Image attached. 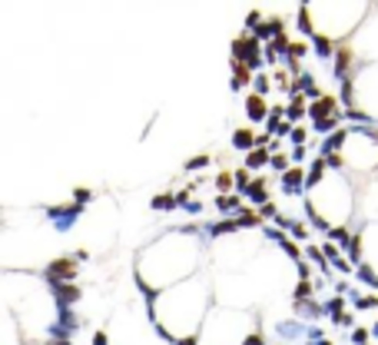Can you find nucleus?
<instances>
[{"label": "nucleus", "instance_id": "obj_18", "mask_svg": "<svg viewBox=\"0 0 378 345\" xmlns=\"http://www.w3.org/2000/svg\"><path fill=\"white\" fill-rule=\"evenodd\" d=\"M361 282H368V286H378L375 272H372V269H361Z\"/></svg>", "mask_w": 378, "mask_h": 345}, {"label": "nucleus", "instance_id": "obj_1", "mask_svg": "<svg viewBox=\"0 0 378 345\" xmlns=\"http://www.w3.org/2000/svg\"><path fill=\"white\" fill-rule=\"evenodd\" d=\"M312 120H315V126L319 130H332L335 126V96H319V103L312 106Z\"/></svg>", "mask_w": 378, "mask_h": 345}, {"label": "nucleus", "instance_id": "obj_19", "mask_svg": "<svg viewBox=\"0 0 378 345\" xmlns=\"http://www.w3.org/2000/svg\"><path fill=\"white\" fill-rule=\"evenodd\" d=\"M76 295H80V289H63V292H60V299H63V302H70V299H76Z\"/></svg>", "mask_w": 378, "mask_h": 345}, {"label": "nucleus", "instance_id": "obj_10", "mask_svg": "<svg viewBox=\"0 0 378 345\" xmlns=\"http://www.w3.org/2000/svg\"><path fill=\"white\" fill-rule=\"evenodd\" d=\"M249 196H252V199H265V179H256V183L249 186Z\"/></svg>", "mask_w": 378, "mask_h": 345}, {"label": "nucleus", "instance_id": "obj_23", "mask_svg": "<svg viewBox=\"0 0 378 345\" xmlns=\"http://www.w3.org/2000/svg\"><path fill=\"white\" fill-rule=\"evenodd\" d=\"M289 53H295V57H302V53H305V43H292V47H289Z\"/></svg>", "mask_w": 378, "mask_h": 345}, {"label": "nucleus", "instance_id": "obj_13", "mask_svg": "<svg viewBox=\"0 0 378 345\" xmlns=\"http://www.w3.org/2000/svg\"><path fill=\"white\" fill-rule=\"evenodd\" d=\"M322 172H325V159H315V163H312V172H309V183H315Z\"/></svg>", "mask_w": 378, "mask_h": 345}, {"label": "nucleus", "instance_id": "obj_4", "mask_svg": "<svg viewBox=\"0 0 378 345\" xmlns=\"http://www.w3.org/2000/svg\"><path fill=\"white\" fill-rule=\"evenodd\" d=\"M47 272L53 276V282H60V276H63V279H70V276H73V262H70V259H57Z\"/></svg>", "mask_w": 378, "mask_h": 345}, {"label": "nucleus", "instance_id": "obj_17", "mask_svg": "<svg viewBox=\"0 0 378 345\" xmlns=\"http://www.w3.org/2000/svg\"><path fill=\"white\" fill-rule=\"evenodd\" d=\"M249 170H239L236 172V183H239V186H242V190H249V186H252V183H249V176H246Z\"/></svg>", "mask_w": 378, "mask_h": 345}, {"label": "nucleus", "instance_id": "obj_3", "mask_svg": "<svg viewBox=\"0 0 378 345\" xmlns=\"http://www.w3.org/2000/svg\"><path fill=\"white\" fill-rule=\"evenodd\" d=\"M232 143H236V150H249V153H252V143L259 146V136H252L249 130H236V133H232Z\"/></svg>", "mask_w": 378, "mask_h": 345}, {"label": "nucleus", "instance_id": "obj_2", "mask_svg": "<svg viewBox=\"0 0 378 345\" xmlns=\"http://www.w3.org/2000/svg\"><path fill=\"white\" fill-rule=\"evenodd\" d=\"M256 47H259V40H256V37H249V34H242V37L232 43V53H236V60H242V57L259 60V57H256Z\"/></svg>", "mask_w": 378, "mask_h": 345}, {"label": "nucleus", "instance_id": "obj_11", "mask_svg": "<svg viewBox=\"0 0 378 345\" xmlns=\"http://www.w3.org/2000/svg\"><path fill=\"white\" fill-rule=\"evenodd\" d=\"M236 206H239V196H229V192L219 196V209H236Z\"/></svg>", "mask_w": 378, "mask_h": 345}, {"label": "nucleus", "instance_id": "obj_12", "mask_svg": "<svg viewBox=\"0 0 378 345\" xmlns=\"http://www.w3.org/2000/svg\"><path fill=\"white\" fill-rule=\"evenodd\" d=\"M232 179H236V176H232V172H219V176H216V186H219V190H229V186H232Z\"/></svg>", "mask_w": 378, "mask_h": 345}, {"label": "nucleus", "instance_id": "obj_27", "mask_svg": "<svg viewBox=\"0 0 378 345\" xmlns=\"http://www.w3.org/2000/svg\"><path fill=\"white\" fill-rule=\"evenodd\" d=\"M93 342H96V345H106V335H103V332H96V335H93Z\"/></svg>", "mask_w": 378, "mask_h": 345}, {"label": "nucleus", "instance_id": "obj_25", "mask_svg": "<svg viewBox=\"0 0 378 345\" xmlns=\"http://www.w3.org/2000/svg\"><path fill=\"white\" fill-rule=\"evenodd\" d=\"M90 199V190H76V203H86Z\"/></svg>", "mask_w": 378, "mask_h": 345}, {"label": "nucleus", "instance_id": "obj_6", "mask_svg": "<svg viewBox=\"0 0 378 345\" xmlns=\"http://www.w3.org/2000/svg\"><path fill=\"white\" fill-rule=\"evenodd\" d=\"M249 77H252V73H249V63L236 60V63H232V83H236V86H239V83H249Z\"/></svg>", "mask_w": 378, "mask_h": 345}, {"label": "nucleus", "instance_id": "obj_14", "mask_svg": "<svg viewBox=\"0 0 378 345\" xmlns=\"http://www.w3.org/2000/svg\"><path fill=\"white\" fill-rule=\"evenodd\" d=\"M345 70H348V50L339 47V77H345Z\"/></svg>", "mask_w": 378, "mask_h": 345}, {"label": "nucleus", "instance_id": "obj_20", "mask_svg": "<svg viewBox=\"0 0 378 345\" xmlns=\"http://www.w3.org/2000/svg\"><path fill=\"white\" fill-rule=\"evenodd\" d=\"M272 163H275L279 170H289V159H285V153H275V156H272Z\"/></svg>", "mask_w": 378, "mask_h": 345}, {"label": "nucleus", "instance_id": "obj_8", "mask_svg": "<svg viewBox=\"0 0 378 345\" xmlns=\"http://www.w3.org/2000/svg\"><path fill=\"white\" fill-rule=\"evenodd\" d=\"M265 159H269V153H265V146H256L252 153H249V170H256V166H265Z\"/></svg>", "mask_w": 378, "mask_h": 345}, {"label": "nucleus", "instance_id": "obj_5", "mask_svg": "<svg viewBox=\"0 0 378 345\" xmlns=\"http://www.w3.org/2000/svg\"><path fill=\"white\" fill-rule=\"evenodd\" d=\"M246 110H249V116L252 120H262L265 116V100H262V93H252L246 100Z\"/></svg>", "mask_w": 378, "mask_h": 345}, {"label": "nucleus", "instance_id": "obj_15", "mask_svg": "<svg viewBox=\"0 0 378 345\" xmlns=\"http://www.w3.org/2000/svg\"><path fill=\"white\" fill-rule=\"evenodd\" d=\"M289 113H292V116H302V113H305V100H302V96H295V100H292Z\"/></svg>", "mask_w": 378, "mask_h": 345}, {"label": "nucleus", "instance_id": "obj_26", "mask_svg": "<svg viewBox=\"0 0 378 345\" xmlns=\"http://www.w3.org/2000/svg\"><path fill=\"white\" fill-rule=\"evenodd\" d=\"M368 339V328H355V342H365Z\"/></svg>", "mask_w": 378, "mask_h": 345}, {"label": "nucleus", "instance_id": "obj_22", "mask_svg": "<svg viewBox=\"0 0 378 345\" xmlns=\"http://www.w3.org/2000/svg\"><path fill=\"white\" fill-rule=\"evenodd\" d=\"M259 216H275V206H272V203H262V209H259Z\"/></svg>", "mask_w": 378, "mask_h": 345}, {"label": "nucleus", "instance_id": "obj_21", "mask_svg": "<svg viewBox=\"0 0 378 345\" xmlns=\"http://www.w3.org/2000/svg\"><path fill=\"white\" fill-rule=\"evenodd\" d=\"M309 289H312V282H309V279H302V282H299V292H295V295L302 299V295H309Z\"/></svg>", "mask_w": 378, "mask_h": 345}, {"label": "nucleus", "instance_id": "obj_16", "mask_svg": "<svg viewBox=\"0 0 378 345\" xmlns=\"http://www.w3.org/2000/svg\"><path fill=\"white\" fill-rule=\"evenodd\" d=\"M378 306V295H361L359 299V309H375Z\"/></svg>", "mask_w": 378, "mask_h": 345}, {"label": "nucleus", "instance_id": "obj_24", "mask_svg": "<svg viewBox=\"0 0 378 345\" xmlns=\"http://www.w3.org/2000/svg\"><path fill=\"white\" fill-rule=\"evenodd\" d=\"M292 232H295V236H305V232H309V226H302V223H292Z\"/></svg>", "mask_w": 378, "mask_h": 345}, {"label": "nucleus", "instance_id": "obj_7", "mask_svg": "<svg viewBox=\"0 0 378 345\" xmlns=\"http://www.w3.org/2000/svg\"><path fill=\"white\" fill-rule=\"evenodd\" d=\"M302 172H305V170H299V166H289V170L282 172V183H285V186H289V190H292V186H299V183H302V179H305Z\"/></svg>", "mask_w": 378, "mask_h": 345}, {"label": "nucleus", "instance_id": "obj_9", "mask_svg": "<svg viewBox=\"0 0 378 345\" xmlns=\"http://www.w3.org/2000/svg\"><path fill=\"white\" fill-rule=\"evenodd\" d=\"M172 203H176V199H172L170 192H163V196H156V199H153V209H170Z\"/></svg>", "mask_w": 378, "mask_h": 345}]
</instances>
